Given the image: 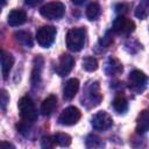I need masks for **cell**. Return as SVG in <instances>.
<instances>
[{"mask_svg": "<svg viewBox=\"0 0 149 149\" xmlns=\"http://www.w3.org/2000/svg\"><path fill=\"white\" fill-rule=\"evenodd\" d=\"M86 31L84 28H72L66 34V47L71 51H79L85 44Z\"/></svg>", "mask_w": 149, "mask_h": 149, "instance_id": "obj_1", "label": "cell"}, {"mask_svg": "<svg viewBox=\"0 0 149 149\" xmlns=\"http://www.w3.org/2000/svg\"><path fill=\"white\" fill-rule=\"evenodd\" d=\"M19 107V113L20 116L23 121H28V122H34L37 119V111L35 108V105L33 102V100L29 97H22L19 100L17 104Z\"/></svg>", "mask_w": 149, "mask_h": 149, "instance_id": "obj_2", "label": "cell"}, {"mask_svg": "<svg viewBox=\"0 0 149 149\" xmlns=\"http://www.w3.org/2000/svg\"><path fill=\"white\" fill-rule=\"evenodd\" d=\"M65 6L59 1H52L48 2L44 6L41 7L40 13L42 16L49 20H58L64 15Z\"/></svg>", "mask_w": 149, "mask_h": 149, "instance_id": "obj_3", "label": "cell"}, {"mask_svg": "<svg viewBox=\"0 0 149 149\" xmlns=\"http://www.w3.org/2000/svg\"><path fill=\"white\" fill-rule=\"evenodd\" d=\"M56 28L52 26H43L36 31V41L42 48H49L56 37Z\"/></svg>", "mask_w": 149, "mask_h": 149, "instance_id": "obj_4", "label": "cell"}, {"mask_svg": "<svg viewBox=\"0 0 149 149\" xmlns=\"http://www.w3.org/2000/svg\"><path fill=\"white\" fill-rule=\"evenodd\" d=\"M135 29V23L123 15H119L113 22V31L121 35H128Z\"/></svg>", "mask_w": 149, "mask_h": 149, "instance_id": "obj_5", "label": "cell"}, {"mask_svg": "<svg viewBox=\"0 0 149 149\" xmlns=\"http://www.w3.org/2000/svg\"><path fill=\"white\" fill-rule=\"evenodd\" d=\"M80 119V112L77 107L70 106L62 111V113L58 116V122L63 126H72L78 122Z\"/></svg>", "mask_w": 149, "mask_h": 149, "instance_id": "obj_6", "label": "cell"}, {"mask_svg": "<svg viewBox=\"0 0 149 149\" xmlns=\"http://www.w3.org/2000/svg\"><path fill=\"white\" fill-rule=\"evenodd\" d=\"M91 125L95 130H106L112 127L113 120H112V116L107 112L100 111L93 115L91 120Z\"/></svg>", "mask_w": 149, "mask_h": 149, "instance_id": "obj_7", "label": "cell"}, {"mask_svg": "<svg viewBox=\"0 0 149 149\" xmlns=\"http://www.w3.org/2000/svg\"><path fill=\"white\" fill-rule=\"evenodd\" d=\"M100 100H101V94L99 91V85H98V83H92L86 88L83 105H87V102H90L88 107H94V106L99 105Z\"/></svg>", "mask_w": 149, "mask_h": 149, "instance_id": "obj_8", "label": "cell"}, {"mask_svg": "<svg viewBox=\"0 0 149 149\" xmlns=\"http://www.w3.org/2000/svg\"><path fill=\"white\" fill-rule=\"evenodd\" d=\"M74 65V59L71 55H68V54H63L57 63V66H56V72L58 76L61 77H65L68 76L72 68Z\"/></svg>", "mask_w": 149, "mask_h": 149, "instance_id": "obj_9", "label": "cell"}, {"mask_svg": "<svg viewBox=\"0 0 149 149\" xmlns=\"http://www.w3.org/2000/svg\"><path fill=\"white\" fill-rule=\"evenodd\" d=\"M128 80H129V86L132 88H134V90H141L146 85L148 78H147V76L142 71H140V70H133L129 73Z\"/></svg>", "mask_w": 149, "mask_h": 149, "instance_id": "obj_10", "label": "cell"}, {"mask_svg": "<svg viewBox=\"0 0 149 149\" xmlns=\"http://www.w3.org/2000/svg\"><path fill=\"white\" fill-rule=\"evenodd\" d=\"M79 90V80L77 78H71L65 83L64 90H63V97L65 100H71L74 98Z\"/></svg>", "mask_w": 149, "mask_h": 149, "instance_id": "obj_11", "label": "cell"}, {"mask_svg": "<svg viewBox=\"0 0 149 149\" xmlns=\"http://www.w3.org/2000/svg\"><path fill=\"white\" fill-rule=\"evenodd\" d=\"M13 64H14V57L9 52L2 50V52H1V73H2L3 79H7V77L13 68Z\"/></svg>", "mask_w": 149, "mask_h": 149, "instance_id": "obj_12", "label": "cell"}, {"mask_svg": "<svg viewBox=\"0 0 149 149\" xmlns=\"http://www.w3.org/2000/svg\"><path fill=\"white\" fill-rule=\"evenodd\" d=\"M27 21V15L23 10L21 9H13L9 14H8V19H7V22L9 26L12 27H17V26H21L23 24L24 22Z\"/></svg>", "mask_w": 149, "mask_h": 149, "instance_id": "obj_13", "label": "cell"}, {"mask_svg": "<svg viewBox=\"0 0 149 149\" xmlns=\"http://www.w3.org/2000/svg\"><path fill=\"white\" fill-rule=\"evenodd\" d=\"M136 130L141 134L149 132V109H144L139 114L136 121Z\"/></svg>", "mask_w": 149, "mask_h": 149, "instance_id": "obj_14", "label": "cell"}, {"mask_svg": "<svg viewBox=\"0 0 149 149\" xmlns=\"http://www.w3.org/2000/svg\"><path fill=\"white\" fill-rule=\"evenodd\" d=\"M122 71V64L119 62V59L114 57H109L105 65V72L108 76H116Z\"/></svg>", "mask_w": 149, "mask_h": 149, "instance_id": "obj_15", "label": "cell"}, {"mask_svg": "<svg viewBox=\"0 0 149 149\" xmlns=\"http://www.w3.org/2000/svg\"><path fill=\"white\" fill-rule=\"evenodd\" d=\"M56 106H57V98H56V95H52L51 94V95L47 97L43 100V102L41 105V113L43 115L48 116V115L52 114V112L55 111Z\"/></svg>", "mask_w": 149, "mask_h": 149, "instance_id": "obj_16", "label": "cell"}, {"mask_svg": "<svg viewBox=\"0 0 149 149\" xmlns=\"http://www.w3.org/2000/svg\"><path fill=\"white\" fill-rule=\"evenodd\" d=\"M42 68H43V59H42V57L37 56L34 59V69H33V72H31V85L33 86H36V85L40 84Z\"/></svg>", "mask_w": 149, "mask_h": 149, "instance_id": "obj_17", "label": "cell"}, {"mask_svg": "<svg viewBox=\"0 0 149 149\" xmlns=\"http://www.w3.org/2000/svg\"><path fill=\"white\" fill-rule=\"evenodd\" d=\"M15 40L19 44H21L24 48H31L33 47V37L30 35V33L28 31H16L14 34Z\"/></svg>", "mask_w": 149, "mask_h": 149, "instance_id": "obj_18", "label": "cell"}, {"mask_svg": "<svg viewBox=\"0 0 149 149\" xmlns=\"http://www.w3.org/2000/svg\"><path fill=\"white\" fill-rule=\"evenodd\" d=\"M148 15H149V0H142L135 9V16L140 20H144Z\"/></svg>", "mask_w": 149, "mask_h": 149, "instance_id": "obj_19", "label": "cell"}, {"mask_svg": "<svg viewBox=\"0 0 149 149\" xmlns=\"http://www.w3.org/2000/svg\"><path fill=\"white\" fill-rule=\"evenodd\" d=\"M112 105H113V108L115 109V112H118V113H125L128 109V102L123 95L115 97Z\"/></svg>", "mask_w": 149, "mask_h": 149, "instance_id": "obj_20", "label": "cell"}, {"mask_svg": "<svg viewBox=\"0 0 149 149\" xmlns=\"http://www.w3.org/2000/svg\"><path fill=\"white\" fill-rule=\"evenodd\" d=\"M100 13H101V8H100L99 3H97V2H91L86 8V16L91 21L97 20L99 17Z\"/></svg>", "mask_w": 149, "mask_h": 149, "instance_id": "obj_21", "label": "cell"}, {"mask_svg": "<svg viewBox=\"0 0 149 149\" xmlns=\"http://www.w3.org/2000/svg\"><path fill=\"white\" fill-rule=\"evenodd\" d=\"M52 137H54L55 143L61 147H69L71 144V136L65 133H57Z\"/></svg>", "mask_w": 149, "mask_h": 149, "instance_id": "obj_22", "label": "cell"}, {"mask_svg": "<svg viewBox=\"0 0 149 149\" xmlns=\"http://www.w3.org/2000/svg\"><path fill=\"white\" fill-rule=\"evenodd\" d=\"M83 69L88 71V72L95 71L98 69V61L94 57H91V56L85 57L83 59Z\"/></svg>", "mask_w": 149, "mask_h": 149, "instance_id": "obj_23", "label": "cell"}, {"mask_svg": "<svg viewBox=\"0 0 149 149\" xmlns=\"http://www.w3.org/2000/svg\"><path fill=\"white\" fill-rule=\"evenodd\" d=\"M85 144H86L87 148H99V147H102L104 146L102 141L97 135H93V134H91V135H88L86 137Z\"/></svg>", "mask_w": 149, "mask_h": 149, "instance_id": "obj_24", "label": "cell"}, {"mask_svg": "<svg viewBox=\"0 0 149 149\" xmlns=\"http://www.w3.org/2000/svg\"><path fill=\"white\" fill-rule=\"evenodd\" d=\"M112 42H113V37H112V35H111V31H107V33L100 38L99 44H100L101 47H104V48H107Z\"/></svg>", "mask_w": 149, "mask_h": 149, "instance_id": "obj_25", "label": "cell"}, {"mask_svg": "<svg viewBox=\"0 0 149 149\" xmlns=\"http://www.w3.org/2000/svg\"><path fill=\"white\" fill-rule=\"evenodd\" d=\"M55 141L52 136H44L42 139V147L43 148H52L55 146Z\"/></svg>", "mask_w": 149, "mask_h": 149, "instance_id": "obj_26", "label": "cell"}, {"mask_svg": "<svg viewBox=\"0 0 149 149\" xmlns=\"http://www.w3.org/2000/svg\"><path fill=\"white\" fill-rule=\"evenodd\" d=\"M127 9H128V5L127 3H118L115 6V12L118 14H121V15L125 14L127 12Z\"/></svg>", "mask_w": 149, "mask_h": 149, "instance_id": "obj_27", "label": "cell"}, {"mask_svg": "<svg viewBox=\"0 0 149 149\" xmlns=\"http://www.w3.org/2000/svg\"><path fill=\"white\" fill-rule=\"evenodd\" d=\"M8 101H9V97H8L7 92L5 90H2L1 91V107H2V109L6 108V105H7Z\"/></svg>", "mask_w": 149, "mask_h": 149, "instance_id": "obj_28", "label": "cell"}, {"mask_svg": "<svg viewBox=\"0 0 149 149\" xmlns=\"http://www.w3.org/2000/svg\"><path fill=\"white\" fill-rule=\"evenodd\" d=\"M42 0H24V2H26V5H28V6H30V7H34V6H36L37 3H40Z\"/></svg>", "mask_w": 149, "mask_h": 149, "instance_id": "obj_29", "label": "cell"}, {"mask_svg": "<svg viewBox=\"0 0 149 149\" xmlns=\"http://www.w3.org/2000/svg\"><path fill=\"white\" fill-rule=\"evenodd\" d=\"M1 148H2V149H5V148H12V149H14L15 147H14L12 143H8V142H5V141H3V142H1Z\"/></svg>", "mask_w": 149, "mask_h": 149, "instance_id": "obj_30", "label": "cell"}, {"mask_svg": "<svg viewBox=\"0 0 149 149\" xmlns=\"http://www.w3.org/2000/svg\"><path fill=\"white\" fill-rule=\"evenodd\" d=\"M74 5H77V6H80V5H83L84 2H85V0H71Z\"/></svg>", "mask_w": 149, "mask_h": 149, "instance_id": "obj_31", "label": "cell"}, {"mask_svg": "<svg viewBox=\"0 0 149 149\" xmlns=\"http://www.w3.org/2000/svg\"><path fill=\"white\" fill-rule=\"evenodd\" d=\"M1 2H2V6H5V3H6V0H1Z\"/></svg>", "mask_w": 149, "mask_h": 149, "instance_id": "obj_32", "label": "cell"}]
</instances>
